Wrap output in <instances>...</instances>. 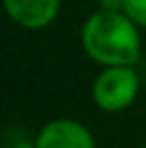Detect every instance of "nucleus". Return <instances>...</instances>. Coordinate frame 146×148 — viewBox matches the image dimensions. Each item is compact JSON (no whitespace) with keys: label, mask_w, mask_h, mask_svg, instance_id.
Instances as JSON below:
<instances>
[{"label":"nucleus","mask_w":146,"mask_h":148,"mask_svg":"<svg viewBox=\"0 0 146 148\" xmlns=\"http://www.w3.org/2000/svg\"><path fill=\"white\" fill-rule=\"evenodd\" d=\"M80 41L88 58L101 67H133L142 54V37L125 13L95 11L80 30Z\"/></svg>","instance_id":"1"},{"label":"nucleus","mask_w":146,"mask_h":148,"mask_svg":"<svg viewBox=\"0 0 146 148\" xmlns=\"http://www.w3.org/2000/svg\"><path fill=\"white\" fill-rule=\"evenodd\" d=\"M140 95V75L133 67H103L93 82V101L99 110L116 114L131 108Z\"/></svg>","instance_id":"2"},{"label":"nucleus","mask_w":146,"mask_h":148,"mask_svg":"<svg viewBox=\"0 0 146 148\" xmlns=\"http://www.w3.org/2000/svg\"><path fill=\"white\" fill-rule=\"evenodd\" d=\"M37 148H95V137L86 125L73 118H54L39 129Z\"/></svg>","instance_id":"3"},{"label":"nucleus","mask_w":146,"mask_h":148,"mask_svg":"<svg viewBox=\"0 0 146 148\" xmlns=\"http://www.w3.org/2000/svg\"><path fill=\"white\" fill-rule=\"evenodd\" d=\"M4 11L26 30L47 28L60 13V0H2Z\"/></svg>","instance_id":"4"},{"label":"nucleus","mask_w":146,"mask_h":148,"mask_svg":"<svg viewBox=\"0 0 146 148\" xmlns=\"http://www.w3.org/2000/svg\"><path fill=\"white\" fill-rule=\"evenodd\" d=\"M125 15L138 28L146 30V0H125Z\"/></svg>","instance_id":"5"},{"label":"nucleus","mask_w":146,"mask_h":148,"mask_svg":"<svg viewBox=\"0 0 146 148\" xmlns=\"http://www.w3.org/2000/svg\"><path fill=\"white\" fill-rule=\"evenodd\" d=\"M99 11L108 13H123L125 11V0H97Z\"/></svg>","instance_id":"6"},{"label":"nucleus","mask_w":146,"mask_h":148,"mask_svg":"<svg viewBox=\"0 0 146 148\" xmlns=\"http://www.w3.org/2000/svg\"><path fill=\"white\" fill-rule=\"evenodd\" d=\"M11 148H37V146H34V142H30V140H17Z\"/></svg>","instance_id":"7"}]
</instances>
